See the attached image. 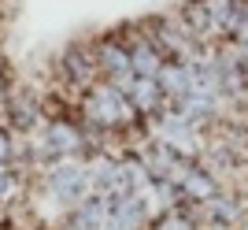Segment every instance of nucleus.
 Here are the masks:
<instances>
[{
  "mask_svg": "<svg viewBox=\"0 0 248 230\" xmlns=\"http://www.w3.org/2000/svg\"><path fill=\"white\" fill-rule=\"evenodd\" d=\"M4 156H8V137L0 134V160H4Z\"/></svg>",
  "mask_w": 248,
  "mask_h": 230,
  "instance_id": "nucleus-1",
  "label": "nucleus"
}]
</instances>
